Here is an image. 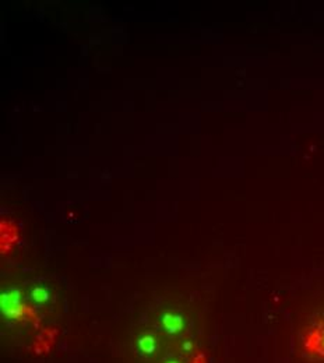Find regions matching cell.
<instances>
[{
  "label": "cell",
  "instance_id": "6da1fadb",
  "mask_svg": "<svg viewBox=\"0 0 324 363\" xmlns=\"http://www.w3.org/2000/svg\"><path fill=\"white\" fill-rule=\"evenodd\" d=\"M0 306H2V313L6 319L19 323H30L35 328H41L40 314L33 305L24 301L19 288L9 287L5 289L0 298Z\"/></svg>",
  "mask_w": 324,
  "mask_h": 363
},
{
  "label": "cell",
  "instance_id": "7a4b0ae2",
  "mask_svg": "<svg viewBox=\"0 0 324 363\" xmlns=\"http://www.w3.org/2000/svg\"><path fill=\"white\" fill-rule=\"evenodd\" d=\"M302 355L312 363H324V312L314 316L302 331Z\"/></svg>",
  "mask_w": 324,
  "mask_h": 363
},
{
  "label": "cell",
  "instance_id": "3957f363",
  "mask_svg": "<svg viewBox=\"0 0 324 363\" xmlns=\"http://www.w3.org/2000/svg\"><path fill=\"white\" fill-rule=\"evenodd\" d=\"M51 298V294H49V289L46 287H34L30 292V301L34 303V305H44L49 301Z\"/></svg>",
  "mask_w": 324,
  "mask_h": 363
}]
</instances>
